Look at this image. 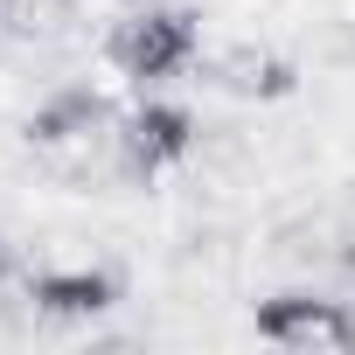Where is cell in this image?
<instances>
[{"mask_svg":"<svg viewBox=\"0 0 355 355\" xmlns=\"http://www.w3.org/2000/svg\"><path fill=\"white\" fill-rule=\"evenodd\" d=\"M196 49H202V28H196L189 8H146V15H132V21L119 28V42H112V56H119V70H125L132 84L182 77V70L196 63Z\"/></svg>","mask_w":355,"mask_h":355,"instance_id":"cell-1","label":"cell"},{"mask_svg":"<svg viewBox=\"0 0 355 355\" xmlns=\"http://www.w3.org/2000/svg\"><path fill=\"white\" fill-rule=\"evenodd\" d=\"M258 341H279V348H313V341H355V320L320 300V293H272L258 313H251Z\"/></svg>","mask_w":355,"mask_h":355,"instance_id":"cell-2","label":"cell"},{"mask_svg":"<svg viewBox=\"0 0 355 355\" xmlns=\"http://www.w3.org/2000/svg\"><path fill=\"white\" fill-rule=\"evenodd\" d=\"M196 153V112L174 105V98H146L132 119H125V160L139 174H167Z\"/></svg>","mask_w":355,"mask_h":355,"instance_id":"cell-3","label":"cell"},{"mask_svg":"<svg viewBox=\"0 0 355 355\" xmlns=\"http://www.w3.org/2000/svg\"><path fill=\"white\" fill-rule=\"evenodd\" d=\"M28 300L49 320H98V313L119 306V279L105 265H49V272L28 279Z\"/></svg>","mask_w":355,"mask_h":355,"instance_id":"cell-4","label":"cell"},{"mask_svg":"<svg viewBox=\"0 0 355 355\" xmlns=\"http://www.w3.org/2000/svg\"><path fill=\"white\" fill-rule=\"evenodd\" d=\"M77 125H84V98H63V105H49L42 119H28V132H35V139H70Z\"/></svg>","mask_w":355,"mask_h":355,"instance_id":"cell-5","label":"cell"},{"mask_svg":"<svg viewBox=\"0 0 355 355\" xmlns=\"http://www.w3.org/2000/svg\"><path fill=\"white\" fill-rule=\"evenodd\" d=\"M0 279H8V237H0Z\"/></svg>","mask_w":355,"mask_h":355,"instance_id":"cell-6","label":"cell"},{"mask_svg":"<svg viewBox=\"0 0 355 355\" xmlns=\"http://www.w3.org/2000/svg\"><path fill=\"white\" fill-rule=\"evenodd\" d=\"M119 8H132V0H119Z\"/></svg>","mask_w":355,"mask_h":355,"instance_id":"cell-7","label":"cell"},{"mask_svg":"<svg viewBox=\"0 0 355 355\" xmlns=\"http://www.w3.org/2000/svg\"><path fill=\"white\" fill-rule=\"evenodd\" d=\"M348 265H355V251H348Z\"/></svg>","mask_w":355,"mask_h":355,"instance_id":"cell-8","label":"cell"}]
</instances>
